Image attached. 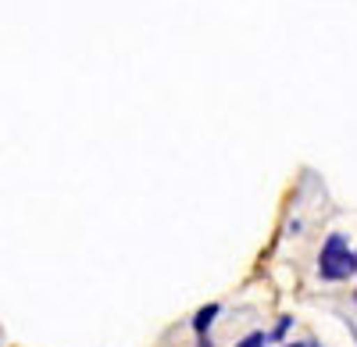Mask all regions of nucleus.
Instances as JSON below:
<instances>
[{"label":"nucleus","mask_w":357,"mask_h":347,"mask_svg":"<svg viewBox=\"0 0 357 347\" xmlns=\"http://www.w3.org/2000/svg\"><path fill=\"white\" fill-rule=\"evenodd\" d=\"M318 272H321V279H329V283L350 279L357 272V254L347 247V240L340 233H333L329 240H325L321 258H318Z\"/></svg>","instance_id":"nucleus-1"},{"label":"nucleus","mask_w":357,"mask_h":347,"mask_svg":"<svg viewBox=\"0 0 357 347\" xmlns=\"http://www.w3.org/2000/svg\"><path fill=\"white\" fill-rule=\"evenodd\" d=\"M215 315H218V304H207V308H200V311H197V319H193V330L204 337V333H207V326L215 323Z\"/></svg>","instance_id":"nucleus-2"},{"label":"nucleus","mask_w":357,"mask_h":347,"mask_svg":"<svg viewBox=\"0 0 357 347\" xmlns=\"http://www.w3.org/2000/svg\"><path fill=\"white\" fill-rule=\"evenodd\" d=\"M240 347H264V337H261V333H250V337H247Z\"/></svg>","instance_id":"nucleus-3"},{"label":"nucleus","mask_w":357,"mask_h":347,"mask_svg":"<svg viewBox=\"0 0 357 347\" xmlns=\"http://www.w3.org/2000/svg\"><path fill=\"white\" fill-rule=\"evenodd\" d=\"M289 347H318V344H289Z\"/></svg>","instance_id":"nucleus-4"}]
</instances>
